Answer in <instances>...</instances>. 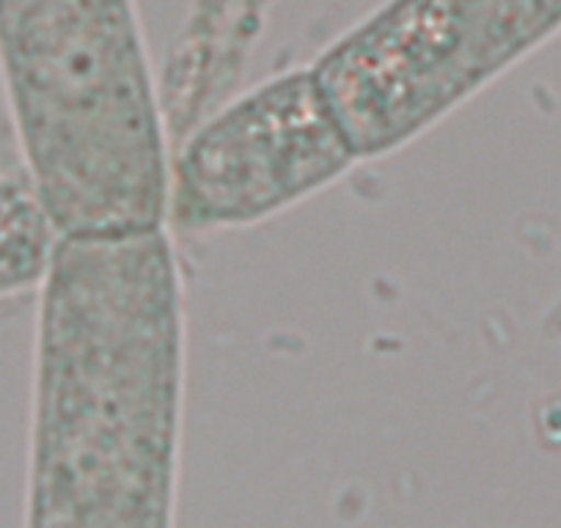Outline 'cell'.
<instances>
[{"instance_id":"6da1fadb","label":"cell","mask_w":561,"mask_h":528,"mask_svg":"<svg viewBox=\"0 0 561 528\" xmlns=\"http://www.w3.org/2000/svg\"><path fill=\"white\" fill-rule=\"evenodd\" d=\"M182 400L169 231L61 237L36 320L25 528H174Z\"/></svg>"},{"instance_id":"7a4b0ae2","label":"cell","mask_w":561,"mask_h":528,"mask_svg":"<svg viewBox=\"0 0 561 528\" xmlns=\"http://www.w3.org/2000/svg\"><path fill=\"white\" fill-rule=\"evenodd\" d=\"M0 72L58 237L165 229L171 154L133 0H0Z\"/></svg>"},{"instance_id":"3957f363","label":"cell","mask_w":561,"mask_h":528,"mask_svg":"<svg viewBox=\"0 0 561 528\" xmlns=\"http://www.w3.org/2000/svg\"><path fill=\"white\" fill-rule=\"evenodd\" d=\"M561 28V0H388L314 74L358 160L386 158Z\"/></svg>"},{"instance_id":"277c9868","label":"cell","mask_w":561,"mask_h":528,"mask_svg":"<svg viewBox=\"0 0 561 528\" xmlns=\"http://www.w3.org/2000/svg\"><path fill=\"white\" fill-rule=\"evenodd\" d=\"M358 163L314 69H295L220 107L171 154L169 218L191 231L256 223Z\"/></svg>"},{"instance_id":"5b68a950","label":"cell","mask_w":561,"mask_h":528,"mask_svg":"<svg viewBox=\"0 0 561 528\" xmlns=\"http://www.w3.org/2000/svg\"><path fill=\"white\" fill-rule=\"evenodd\" d=\"M58 240L28 182L0 176V298L42 287Z\"/></svg>"}]
</instances>
